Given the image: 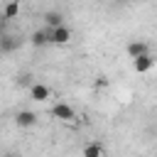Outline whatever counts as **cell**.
Segmentation results:
<instances>
[{"instance_id":"obj_7","label":"cell","mask_w":157,"mask_h":157,"mask_svg":"<svg viewBox=\"0 0 157 157\" xmlns=\"http://www.w3.org/2000/svg\"><path fill=\"white\" fill-rule=\"evenodd\" d=\"M44 22L49 29H56V27H64V15L56 12V10H47L44 12Z\"/></svg>"},{"instance_id":"obj_3","label":"cell","mask_w":157,"mask_h":157,"mask_svg":"<svg viewBox=\"0 0 157 157\" xmlns=\"http://www.w3.org/2000/svg\"><path fill=\"white\" fill-rule=\"evenodd\" d=\"M155 61H157L155 54H145V56H140V59H132V69H135L137 74H147V71L155 66Z\"/></svg>"},{"instance_id":"obj_5","label":"cell","mask_w":157,"mask_h":157,"mask_svg":"<svg viewBox=\"0 0 157 157\" xmlns=\"http://www.w3.org/2000/svg\"><path fill=\"white\" fill-rule=\"evenodd\" d=\"M49 96H52V91H49V86H44V83H34V86L29 88V98L37 101V103L49 101Z\"/></svg>"},{"instance_id":"obj_8","label":"cell","mask_w":157,"mask_h":157,"mask_svg":"<svg viewBox=\"0 0 157 157\" xmlns=\"http://www.w3.org/2000/svg\"><path fill=\"white\" fill-rule=\"evenodd\" d=\"M71 39V29L64 25V27H56V29H52V44H66Z\"/></svg>"},{"instance_id":"obj_13","label":"cell","mask_w":157,"mask_h":157,"mask_svg":"<svg viewBox=\"0 0 157 157\" xmlns=\"http://www.w3.org/2000/svg\"><path fill=\"white\" fill-rule=\"evenodd\" d=\"M5 157H22V155H15V152H7Z\"/></svg>"},{"instance_id":"obj_2","label":"cell","mask_w":157,"mask_h":157,"mask_svg":"<svg viewBox=\"0 0 157 157\" xmlns=\"http://www.w3.org/2000/svg\"><path fill=\"white\" fill-rule=\"evenodd\" d=\"M52 115H54V118H59V120H74V118H76L74 108H71L69 103H61V101L52 105Z\"/></svg>"},{"instance_id":"obj_11","label":"cell","mask_w":157,"mask_h":157,"mask_svg":"<svg viewBox=\"0 0 157 157\" xmlns=\"http://www.w3.org/2000/svg\"><path fill=\"white\" fill-rule=\"evenodd\" d=\"M17 83H20V86H29V88L34 86V83H32V76H29V74H20V76H17Z\"/></svg>"},{"instance_id":"obj_1","label":"cell","mask_w":157,"mask_h":157,"mask_svg":"<svg viewBox=\"0 0 157 157\" xmlns=\"http://www.w3.org/2000/svg\"><path fill=\"white\" fill-rule=\"evenodd\" d=\"M125 52H128L130 59H140V56H145V54H152L150 47H147V42H142V39H132V42H128Z\"/></svg>"},{"instance_id":"obj_4","label":"cell","mask_w":157,"mask_h":157,"mask_svg":"<svg viewBox=\"0 0 157 157\" xmlns=\"http://www.w3.org/2000/svg\"><path fill=\"white\" fill-rule=\"evenodd\" d=\"M29 42H32L34 47L52 44V29H49V27H44V29H34V32H32V37H29Z\"/></svg>"},{"instance_id":"obj_12","label":"cell","mask_w":157,"mask_h":157,"mask_svg":"<svg viewBox=\"0 0 157 157\" xmlns=\"http://www.w3.org/2000/svg\"><path fill=\"white\" fill-rule=\"evenodd\" d=\"M15 44H17V42H12V37H7V34L2 37V52H10V49H15Z\"/></svg>"},{"instance_id":"obj_9","label":"cell","mask_w":157,"mask_h":157,"mask_svg":"<svg viewBox=\"0 0 157 157\" xmlns=\"http://www.w3.org/2000/svg\"><path fill=\"white\" fill-rule=\"evenodd\" d=\"M0 12H2V20H15L20 15V2H5Z\"/></svg>"},{"instance_id":"obj_10","label":"cell","mask_w":157,"mask_h":157,"mask_svg":"<svg viewBox=\"0 0 157 157\" xmlns=\"http://www.w3.org/2000/svg\"><path fill=\"white\" fill-rule=\"evenodd\" d=\"M81 155H83V157H103V145H101V142H88Z\"/></svg>"},{"instance_id":"obj_6","label":"cell","mask_w":157,"mask_h":157,"mask_svg":"<svg viewBox=\"0 0 157 157\" xmlns=\"http://www.w3.org/2000/svg\"><path fill=\"white\" fill-rule=\"evenodd\" d=\"M15 123H17L20 128H32V125L37 123V113H34V110H17Z\"/></svg>"}]
</instances>
